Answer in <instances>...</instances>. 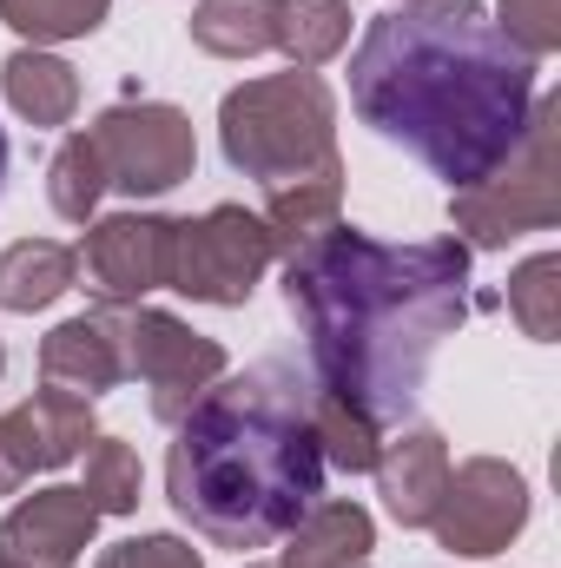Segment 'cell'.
<instances>
[{
  "label": "cell",
  "instance_id": "21",
  "mask_svg": "<svg viewBox=\"0 0 561 568\" xmlns=\"http://www.w3.org/2000/svg\"><path fill=\"white\" fill-rule=\"evenodd\" d=\"M310 429H317L324 463H337L344 476H364V469H377V456H384V429L370 424V417H357L350 404L324 397V390H310Z\"/></svg>",
  "mask_w": 561,
  "mask_h": 568
},
{
  "label": "cell",
  "instance_id": "27",
  "mask_svg": "<svg viewBox=\"0 0 561 568\" xmlns=\"http://www.w3.org/2000/svg\"><path fill=\"white\" fill-rule=\"evenodd\" d=\"M100 568H198V556H192L178 536H133V542L106 549Z\"/></svg>",
  "mask_w": 561,
  "mask_h": 568
},
{
  "label": "cell",
  "instance_id": "26",
  "mask_svg": "<svg viewBox=\"0 0 561 568\" xmlns=\"http://www.w3.org/2000/svg\"><path fill=\"white\" fill-rule=\"evenodd\" d=\"M522 53H555L561 47V0H502V20H496Z\"/></svg>",
  "mask_w": 561,
  "mask_h": 568
},
{
  "label": "cell",
  "instance_id": "31",
  "mask_svg": "<svg viewBox=\"0 0 561 568\" xmlns=\"http://www.w3.org/2000/svg\"><path fill=\"white\" fill-rule=\"evenodd\" d=\"M0 568H7V562H0Z\"/></svg>",
  "mask_w": 561,
  "mask_h": 568
},
{
  "label": "cell",
  "instance_id": "17",
  "mask_svg": "<svg viewBox=\"0 0 561 568\" xmlns=\"http://www.w3.org/2000/svg\"><path fill=\"white\" fill-rule=\"evenodd\" d=\"M7 100H13V113L20 120H33V126H67L73 120V106H80V73L67 67V60H53V53H13L7 67Z\"/></svg>",
  "mask_w": 561,
  "mask_h": 568
},
{
  "label": "cell",
  "instance_id": "12",
  "mask_svg": "<svg viewBox=\"0 0 561 568\" xmlns=\"http://www.w3.org/2000/svg\"><path fill=\"white\" fill-rule=\"evenodd\" d=\"M93 529H100V509L80 489H40V496H27L0 523V562L7 568H67L73 556H86Z\"/></svg>",
  "mask_w": 561,
  "mask_h": 568
},
{
  "label": "cell",
  "instance_id": "25",
  "mask_svg": "<svg viewBox=\"0 0 561 568\" xmlns=\"http://www.w3.org/2000/svg\"><path fill=\"white\" fill-rule=\"evenodd\" d=\"M561 258L555 252H542V258H529L522 272H516V284H509V311H516V324L529 331V337H555L561 331Z\"/></svg>",
  "mask_w": 561,
  "mask_h": 568
},
{
  "label": "cell",
  "instance_id": "9",
  "mask_svg": "<svg viewBox=\"0 0 561 568\" xmlns=\"http://www.w3.org/2000/svg\"><path fill=\"white\" fill-rule=\"evenodd\" d=\"M522 523H529V483L496 456H476V463L449 469V483L429 509L436 542L456 549V556H496V549H509V536Z\"/></svg>",
  "mask_w": 561,
  "mask_h": 568
},
{
  "label": "cell",
  "instance_id": "20",
  "mask_svg": "<svg viewBox=\"0 0 561 568\" xmlns=\"http://www.w3.org/2000/svg\"><path fill=\"white\" fill-rule=\"evenodd\" d=\"M192 40L218 60H252L272 47V0H198Z\"/></svg>",
  "mask_w": 561,
  "mask_h": 568
},
{
  "label": "cell",
  "instance_id": "19",
  "mask_svg": "<svg viewBox=\"0 0 561 568\" xmlns=\"http://www.w3.org/2000/svg\"><path fill=\"white\" fill-rule=\"evenodd\" d=\"M350 40V7L344 0H272V47L290 53V67H324Z\"/></svg>",
  "mask_w": 561,
  "mask_h": 568
},
{
  "label": "cell",
  "instance_id": "29",
  "mask_svg": "<svg viewBox=\"0 0 561 568\" xmlns=\"http://www.w3.org/2000/svg\"><path fill=\"white\" fill-rule=\"evenodd\" d=\"M0 371H7V351H0Z\"/></svg>",
  "mask_w": 561,
  "mask_h": 568
},
{
  "label": "cell",
  "instance_id": "15",
  "mask_svg": "<svg viewBox=\"0 0 561 568\" xmlns=\"http://www.w3.org/2000/svg\"><path fill=\"white\" fill-rule=\"evenodd\" d=\"M284 542L290 549L278 568H357L377 549V529H370V509L357 503H310Z\"/></svg>",
  "mask_w": 561,
  "mask_h": 568
},
{
  "label": "cell",
  "instance_id": "10",
  "mask_svg": "<svg viewBox=\"0 0 561 568\" xmlns=\"http://www.w3.org/2000/svg\"><path fill=\"white\" fill-rule=\"evenodd\" d=\"M172 232L178 219H145V212H120L100 219L80 245V272L86 291L100 297V311H133L145 291H159L172 272Z\"/></svg>",
  "mask_w": 561,
  "mask_h": 568
},
{
  "label": "cell",
  "instance_id": "5",
  "mask_svg": "<svg viewBox=\"0 0 561 568\" xmlns=\"http://www.w3.org/2000/svg\"><path fill=\"white\" fill-rule=\"evenodd\" d=\"M555 120H561V100H536L529 133L509 152V165L449 199V219H456V232H469V245H509V239L542 232V225L561 219Z\"/></svg>",
  "mask_w": 561,
  "mask_h": 568
},
{
  "label": "cell",
  "instance_id": "7",
  "mask_svg": "<svg viewBox=\"0 0 561 568\" xmlns=\"http://www.w3.org/2000/svg\"><path fill=\"white\" fill-rule=\"evenodd\" d=\"M120 337H126V377H140L152 390V417L159 424H178L225 377L218 337H198L172 311H145V304L120 311Z\"/></svg>",
  "mask_w": 561,
  "mask_h": 568
},
{
  "label": "cell",
  "instance_id": "1",
  "mask_svg": "<svg viewBox=\"0 0 561 568\" xmlns=\"http://www.w3.org/2000/svg\"><path fill=\"white\" fill-rule=\"evenodd\" d=\"M284 297L304 317L317 390L390 429L417 410L442 337L469 311V245H377L337 219L284 252Z\"/></svg>",
  "mask_w": 561,
  "mask_h": 568
},
{
  "label": "cell",
  "instance_id": "22",
  "mask_svg": "<svg viewBox=\"0 0 561 568\" xmlns=\"http://www.w3.org/2000/svg\"><path fill=\"white\" fill-rule=\"evenodd\" d=\"M140 449L133 443H120V436H100L93 449H86V483H80V496L100 509V516H133L140 509Z\"/></svg>",
  "mask_w": 561,
  "mask_h": 568
},
{
  "label": "cell",
  "instance_id": "14",
  "mask_svg": "<svg viewBox=\"0 0 561 568\" xmlns=\"http://www.w3.org/2000/svg\"><path fill=\"white\" fill-rule=\"evenodd\" d=\"M377 483H384V503L404 529H429V509L449 483V449L436 429H404L397 443H384L377 456Z\"/></svg>",
  "mask_w": 561,
  "mask_h": 568
},
{
  "label": "cell",
  "instance_id": "30",
  "mask_svg": "<svg viewBox=\"0 0 561 568\" xmlns=\"http://www.w3.org/2000/svg\"><path fill=\"white\" fill-rule=\"evenodd\" d=\"M357 568H364V562H357Z\"/></svg>",
  "mask_w": 561,
  "mask_h": 568
},
{
  "label": "cell",
  "instance_id": "23",
  "mask_svg": "<svg viewBox=\"0 0 561 568\" xmlns=\"http://www.w3.org/2000/svg\"><path fill=\"white\" fill-rule=\"evenodd\" d=\"M100 192H106V172H100L93 133H73V140L53 152V172H47V199H53V212H60V219L86 225V219H93V205H100Z\"/></svg>",
  "mask_w": 561,
  "mask_h": 568
},
{
  "label": "cell",
  "instance_id": "24",
  "mask_svg": "<svg viewBox=\"0 0 561 568\" xmlns=\"http://www.w3.org/2000/svg\"><path fill=\"white\" fill-rule=\"evenodd\" d=\"M106 7H113V0H0L7 27H13V33H27L33 47L93 33V27L106 20Z\"/></svg>",
  "mask_w": 561,
  "mask_h": 568
},
{
  "label": "cell",
  "instance_id": "28",
  "mask_svg": "<svg viewBox=\"0 0 561 568\" xmlns=\"http://www.w3.org/2000/svg\"><path fill=\"white\" fill-rule=\"evenodd\" d=\"M0 179H7V133H0Z\"/></svg>",
  "mask_w": 561,
  "mask_h": 568
},
{
  "label": "cell",
  "instance_id": "2",
  "mask_svg": "<svg viewBox=\"0 0 561 568\" xmlns=\"http://www.w3.org/2000/svg\"><path fill=\"white\" fill-rule=\"evenodd\" d=\"M536 100V53H522L476 0L390 7L350 53L357 120L410 145L456 192L509 165Z\"/></svg>",
  "mask_w": 561,
  "mask_h": 568
},
{
  "label": "cell",
  "instance_id": "3",
  "mask_svg": "<svg viewBox=\"0 0 561 568\" xmlns=\"http://www.w3.org/2000/svg\"><path fill=\"white\" fill-rule=\"evenodd\" d=\"M310 377L265 357L218 377L178 424L165 456L172 509L218 549H272L324 503V449L310 429Z\"/></svg>",
  "mask_w": 561,
  "mask_h": 568
},
{
  "label": "cell",
  "instance_id": "4",
  "mask_svg": "<svg viewBox=\"0 0 561 568\" xmlns=\"http://www.w3.org/2000/svg\"><path fill=\"white\" fill-rule=\"evenodd\" d=\"M330 87L304 67L272 73V80H245L238 93H225L218 106V140L225 159L258 179L265 192L290 185V179H310L324 165H337V140H330Z\"/></svg>",
  "mask_w": 561,
  "mask_h": 568
},
{
  "label": "cell",
  "instance_id": "6",
  "mask_svg": "<svg viewBox=\"0 0 561 568\" xmlns=\"http://www.w3.org/2000/svg\"><path fill=\"white\" fill-rule=\"evenodd\" d=\"M278 258V239L245 205H212L205 219H178L172 232V272L165 284L192 304H245L265 265Z\"/></svg>",
  "mask_w": 561,
  "mask_h": 568
},
{
  "label": "cell",
  "instance_id": "11",
  "mask_svg": "<svg viewBox=\"0 0 561 568\" xmlns=\"http://www.w3.org/2000/svg\"><path fill=\"white\" fill-rule=\"evenodd\" d=\"M93 443V404L73 390H33L20 410L0 417V496H13L33 469H60Z\"/></svg>",
  "mask_w": 561,
  "mask_h": 568
},
{
  "label": "cell",
  "instance_id": "16",
  "mask_svg": "<svg viewBox=\"0 0 561 568\" xmlns=\"http://www.w3.org/2000/svg\"><path fill=\"white\" fill-rule=\"evenodd\" d=\"M80 278V252L60 239H20L0 252V311H47Z\"/></svg>",
  "mask_w": 561,
  "mask_h": 568
},
{
  "label": "cell",
  "instance_id": "13",
  "mask_svg": "<svg viewBox=\"0 0 561 568\" xmlns=\"http://www.w3.org/2000/svg\"><path fill=\"white\" fill-rule=\"evenodd\" d=\"M40 377L53 390H73V397H100L126 377V337H120V311H86V317H67L47 344H40Z\"/></svg>",
  "mask_w": 561,
  "mask_h": 568
},
{
  "label": "cell",
  "instance_id": "8",
  "mask_svg": "<svg viewBox=\"0 0 561 568\" xmlns=\"http://www.w3.org/2000/svg\"><path fill=\"white\" fill-rule=\"evenodd\" d=\"M93 152H100V172L106 185L133 192V199H159L172 192L178 179H192V120L178 106H113L100 113L93 126Z\"/></svg>",
  "mask_w": 561,
  "mask_h": 568
},
{
  "label": "cell",
  "instance_id": "18",
  "mask_svg": "<svg viewBox=\"0 0 561 568\" xmlns=\"http://www.w3.org/2000/svg\"><path fill=\"white\" fill-rule=\"evenodd\" d=\"M337 199H344V165H324L310 179H290V185H272V205L258 212L278 239V252H297L304 239H317L324 225H337Z\"/></svg>",
  "mask_w": 561,
  "mask_h": 568
}]
</instances>
